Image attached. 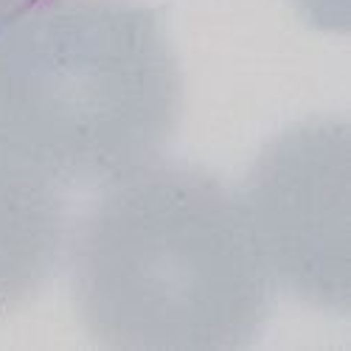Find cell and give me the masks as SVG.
<instances>
[{
	"mask_svg": "<svg viewBox=\"0 0 351 351\" xmlns=\"http://www.w3.org/2000/svg\"><path fill=\"white\" fill-rule=\"evenodd\" d=\"M68 256L79 324L107 348H245L273 309L239 191L199 166L155 160L101 186Z\"/></svg>",
	"mask_w": 351,
	"mask_h": 351,
	"instance_id": "6da1fadb",
	"label": "cell"
},
{
	"mask_svg": "<svg viewBox=\"0 0 351 351\" xmlns=\"http://www.w3.org/2000/svg\"><path fill=\"white\" fill-rule=\"evenodd\" d=\"M180 119L178 51L141 0H32L0 28V141L60 186L155 163Z\"/></svg>",
	"mask_w": 351,
	"mask_h": 351,
	"instance_id": "7a4b0ae2",
	"label": "cell"
},
{
	"mask_svg": "<svg viewBox=\"0 0 351 351\" xmlns=\"http://www.w3.org/2000/svg\"><path fill=\"white\" fill-rule=\"evenodd\" d=\"M242 208L273 287L312 309L348 312V124L306 119L250 163Z\"/></svg>",
	"mask_w": 351,
	"mask_h": 351,
	"instance_id": "3957f363",
	"label": "cell"
},
{
	"mask_svg": "<svg viewBox=\"0 0 351 351\" xmlns=\"http://www.w3.org/2000/svg\"><path fill=\"white\" fill-rule=\"evenodd\" d=\"M65 245L62 186L0 141V317L37 298Z\"/></svg>",
	"mask_w": 351,
	"mask_h": 351,
	"instance_id": "277c9868",
	"label": "cell"
},
{
	"mask_svg": "<svg viewBox=\"0 0 351 351\" xmlns=\"http://www.w3.org/2000/svg\"><path fill=\"white\" fill-rule=\"evenodd\" d=\"M295 12L320 32H346V0H289Z\"/></svg>",
	"mask_w": 351,
	"mask_h": 351,
	"instance_id": "5b68a950",
	"label": "cell"
},
{
	"mask_svg": "<svg viewBox=\"0 0 351 351\" xmlns=\"http://www.w3.org/2000/svg\"><path fill=\"white\" fill-rule=\"evenodd\" d=\"M32 0H0V28H3L23 6H28Z\"/></svg>",
	"mask_w": 351,
	"mask_h": 351,
	"instance_id": "8992f818",
	"label": "cell"
}]
</instances>
